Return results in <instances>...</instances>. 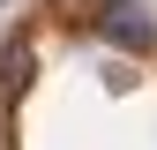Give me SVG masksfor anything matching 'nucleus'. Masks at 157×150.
<instances>
[{"label":"nucleus","mask_w":157,"mask_h":150,"mask_svg":"<svg viewBox=\"0 0 157 150\" xmlns=\"http://www.w3.org/2000/svg\"><path fill=\"white\" fill-rule=\"evenodd\" d=\"M105 38H112V45H127V53H142L157 30H150V23H142L135 8H112V15H105Z\"/></svg>","instance_id":"1"},{"label":"nucleus","mask_w":157,"mask_h":150,"mask_svg":"<svg viewBox=\"0 0 157 150\" xmlns=\"http://www.w3.org/2000/svg\"><path fill=\"white\" fill-rule=\"evenodd\" d=\"M23 83H30V45H8V60H0V90L15 98Z\"/></svg>","instance_id":"2"}]
</instances>
